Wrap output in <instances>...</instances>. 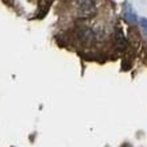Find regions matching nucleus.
Segmentation results:
<instances>
[{"label":"nucleus","instance_id":"obj_1","mask_svg":"<svg viewBox=\"0 0 147 147\" xmlns=\"http://www.w3.org/2000/svg\"><path fill=\"white\" fill-rule=\"evenodd\" d=\"M76 35L78 38L81 43H84V45H92L94 43L97 38H96V32H94L93 27L90 26H80L76 30Z\"/></svg>","mask_w":147,"mask_h":147},{"label":"nucleus","instance_id":"obj_2","mask_svg":"<svg viewBox=\"0 0 147 147\" xmlns=\"http://www.w3.org/2000/svg\"><path fill=\"white\" fill-rule=\"evenodd\" d=\"M77 12H78V16L82 19H89L92 16H94L96 12H97L96 1L94 0H89L86 3H82V4L77 5Z\"/></svg>","mask_w":147,"mask_h":147},{"label":"nucleus","instance_id":"obj_3","mask_svg":"<svg viewBox=\"0 0 147 147\" xmlns=\"http://www.w3.org/2000/svg\"><path fill=\"white\" fill-rule=\"evenodd\" d=\"M115 42H116V45H117V47H119L120 50H123L125 47V45H127L125 36H124V34H123V31H121V30H117V31H116Z\"/></svg>","mask_w":147,"mask_h":147},{"label":"nucleus","instance_id":"obj_4","mask_svg":"<svg viewBox=\"0 0 147 147\" xmlns=\"http://www.w3.org/2000/svg\"><path fill=\"white\" fill-rule=\"evenodd\" d=\"M124 18L127 19V20H128L129 23H136V20H138L136 15H135V12L132 11V8H131V5H129V4H125Z\"/></svg>","mask_w":147,"mask_h":147},{"label":"nucleus","instance_id":"obj_5","mask_svg":"<svg viewBox=\"0 0 147 147\" xmlns=\"http://www.w3.org/2000/svg\"><path fill=\"white\" fill-rule=\"evenodd\" d=\"M139 23H140V26L143 27V30H147V19L146 18H140L139 19Z\"/></svg>","mask_w":147,"mask_h":147},{"label":"nucleus","instance_id":"obj_6","mask_svg":"<svg viewBox=\"0 0 147 147\" xmlns=\"http://www.w3.org/2000/svg\"><path fill=\"white\" fill-rule=\"evenodd\" d=\"M144 31H146V34H147V30H144Z\"/></svg>","mask_w":147,"mask_h":147}]
</instances>
